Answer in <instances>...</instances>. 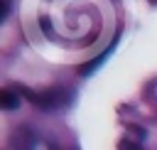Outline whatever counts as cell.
I'll use <instances>...</instances> for the list:
<instances>
[{
    "mask_svg": "<svg viewBox=\"0 0 157 150\" xmlns=\"http://www.w3.org/2000/svg\"><path fill=\"white\" fill-rule=\"evenodd\" d=\"M17 93H22L32 106H37V108H42V111H54V108H59L64 101H66V96H61V89H47V91H29L27 86H12Z\"/></svg>",
    "mask_w": 157,
    "mask_h": 150,
    "instance_id": "1",
    "label": "cell"
},
{
    "mask_svg": "<svg viewBox=\"0 0 157 150\" xmlns=\"http://www.w3.org/2000/svg\"><path fill=\"white\" fill-rule=\"evenodd\" d=\"M115 44H118V34H115V37H113V42H110V44L103 49V54H101V57H93L91 61L81 64V66L76 69V74H78V76H91V74H93V71H96V69H98V66H101V64H103V61L110 57V52L115 49Z\"/></svg>",
    "mask_w": 157,
    "mask_h": 150,
    "instance_id": "2",
    "label": "cell"
},
{
    "mask_svg": "<svg viewBox=\"0 0 157 150\" xmlns=\"http://www.w3.org/2000/svg\"><path fill=\"white\" fill-rule=\"evenodd\" d=\"M0 106L5 111H15L20 106V93H15L12 89H2L0 91Z\"/></svg>",
    "mask_w": 157,
    "mask_h": 150,
    "instance_id": "3",
    "label": "cell"
},
{
    "mask_svg": "<svg viewBox=\"0 0 157 150\" xmlns=\"http://www.w3.org/2000/svg\"><path fill=\"white\" fill-rule=\"evenodd\" d=\"M39 27H42V32L49 37V39H54V30H52V20L47 17V15H42L39 17Z\"/></svg>",
    "mask_w": 157,
    "mask_h": 150,
    "instance_id": "4",
    "label": "cell"
},
{
    "mask_svg": "<svg viewBox=\"0 0 157 150\" xmlns=\"http://www.w3.org/2000/svg\"><path fill=\"white\" fill-rule=\"evenodd\" d=\"M118 150H142L137 143H132V140H128V138H120L118 140Z\"/></svg>",
    "mask_w": 157,
    "mask_h": 150,
    "instance_id": "5",
    "label": "cell"
},
{
    "mask_svg": "<svg viewBox=\"0 0 157 150\" xmlns=\"http://www.w3.org/2000/svg\"><path fill=\"white\" fill-rule=\"evenodd\" d=\"M128 128H130V133H135V135H137V138H140V140H142V138H145V135H147V133H145V130H142V128H140V125H128Z\"/></svg>",
    "mask_w": 157,
    "mask_h": 150,
    "instance_id": "6",
    "label": "cell"
},
{
    "mask_svg": "<svg viewBox=\"0 0 157 150\" xmlns=\"http://www.w3.org/2000/svg\"><path fill=\"white\" fill-rule=\"evenodd\" d=\"M0 7H2V15H0V17L5 20V17H7V12H10V0H0Z\"/></svg>",
    "mask_w": 157,
    "mask_h": 150,
    "instance_id": "7",
    "label": "cell"
}]
</instances>
